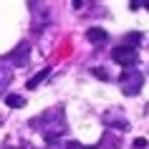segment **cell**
Returning a JSON list of instances; mask_svg holds the SVG:
<instances>
[{"instance_id": "1", "label": "cell", "mask_w": 149, "mask_h": 149, "mask_svg": "<svg viewBox=\"0 0 149 149\" xmlns=\"http://www.w3.org/2000/svg\"><path fill=\"white\" fill-rule=\"evenodd\" d=\"M31 126L33 129H40L48 141H56L63 132H66V114H63V106H51V109H46L40 116L31 119Z\"/></svg>"}, {"instance_id": "2", "label": "cell", "mask_w": 149, "mask_h": 149, "mask_svg": "<svg viewBox=\"0 0 149 149\" xmlns=\"http://www.w3.org/2000/svg\"><path fill=\"white\" fill-rule=\"evenodd\" d=\"M119 86H121V94L124 96H136L141 91V86H144V73L136 66L124 68L121 76H119Z\"/></svg>"}, {"instance_id": "3", "label": "cell", "mask_w": 149, "mask_h": 149, "mask_svg": "<svg viewBox=\"0 0 149 149\" xmlns=\"http://www.w3.org/2000/svg\"><path fill=\"white\" fill-rule=\"evenodd\" d=\"M111 58H114L119 66H124V68H132V66H136V61H139V53H136V51H132V48L116 46L114 51H111Z\"/></svg>"}, {"instance_id": "4", "label": "cell", "mask_w": 149, "mask_h": 149, "mask_svg": "<svg viewBox=\"0 0 149 149\" xmlns=\"http://www.w3.org/2000/svg\"><path fill=\"white\" fill-rule=\"evenodd\" d=\"M28 58H31V46H28V43H18V46L8 53V63L10 66H25Z\"/></svg>"}, {"instance_id": "5", "label": "cell", "mask_w": 149, "mask_h": 149, "mask_svg": "<svg viewBox=\"0 0 149 149\" xmlns=\"http://www.w3.org/2000/svg\"><path fill=\"white\" fill-rule=\"evenodd\" d=\"M86 38L91 40V43L99 46V43H106V40H109V33L104 31V28H88V31H86Z\"/></svg>"}, {"instance_id": "6", "label": "cell", "mask_w": 149, "mask_h": 149, "mask_svg": "<svg viewBox=\"0 0 149 149\" xmlns=\"http://www.w3.org/2000/svg\"><path fill=\"white\" fill-rule=\"evenodd\" d=\"M139 43H141V33H139V31L126 33L124 38H121V46H124V48H132V51H136V48H139Z\"/></svg>"}, {"instance_id": "7", "label": "cell", "mask_w": 149, "mask_h": 149, "mask_svg": "<svg viewBox=\"0 0 149 149\" xmlns=\"http://www.w3.org/2000/svg\"><path fill=\"white\" fill-rule=\"evenodd\" d=\"M48 76H51V68L46 66V68H43V71H38V73H36L33 79H28V84H25V86H28V88H38L40 84H43V81L48 79Z\"/></svg>"}, {"instance_id": "8", "label": "cell", "mask_w": 149, "mask_h": 149, "mask_svg": "<svg viewBox=\"0 0 149 149\" xmlns=\"http://www.w3.org/2000/svg\"><path fill=\"white\" fill-rule=\"evenodd\" d=\"M5 104H8L10 109H20V106H25V99L20 94H8L5 96Z\"/></svg>"}, {"instance_id": "9", "label": "cell", "mask_w": 149, "mask_h": 149, "mask_svg": "<svg viewBox=\"0 0 149 149\" xmlns=\"http://www.w3.org/2000/svg\"><path fill=\"white\" fill-rule=\"evenodd\" d=\"M66 149H96V147H86V144H81V141H68Z\"/></svg>"}, {"instance_id": "10", "label": "cell", "mask_w": 149, "mask_h": 149, "mask_svg": "<svg viewBox=\"0 0 149 149\" xmlns=\"http://www.w3.org/2000/svg\"><path fill=\"white\" fill-rule=\"evenodd\" d=\"M94 76H96V79H101V81H109V73L101 71V68H94Z\"/></svg>"}, {"instance_id": "11", "label": "cell", "mask_w": 149, "mask_h": 149, "mask_svg": "<svg viewBox=\"0 0 149 149\" xmlns=\"http://www.w3.org/2000/svg\"><path fill=\"white\" fill-rule=\"evenodd\" d=\"M144 147H147V139H141V136L134 139V149H144Z\"/></svg>"}, {"instance_id": "12", "label": "cell", "mask_w": 149, "mask_h": 149, "mask_svg": "<svg viewBox=\"0 0 149 149\" xmlns=\"http://www.w3.org/2000/svg\"><path fill=\"white\" fill-rule=\"evenodd\" d=\"M141 5H144V3H139V0H132V3H129V8H132V10H139Z\"/></svg>"}, {"instance_id": "13", "label": "cell", "mask_w": 149, "mask_h": 149, "mask_svg": "<svg viewBox=\"0 0 149 149\" xmlns=\"http://www.w3.org/2000/svg\"><path fill=\"white\" fill-rule=\"evenodd\" d=\"M144 8H147V10H149V3H144Z\"/></svg>"}, {"instance_id": "14", "label": "cell", "mask_w": 149, "mask_h": 149, "mask_svg": "<svg viewBox=\"0 0 149 149\" xmlns=\"http://www.w3.org/2000/svg\"><path fill=\"white\" fill-rule=\"evenodd\" d=\"M5 149H13V147H5Z\"/></svg>"}]
</instances>
